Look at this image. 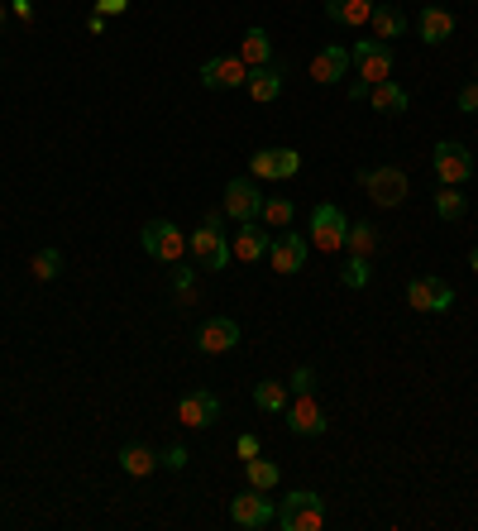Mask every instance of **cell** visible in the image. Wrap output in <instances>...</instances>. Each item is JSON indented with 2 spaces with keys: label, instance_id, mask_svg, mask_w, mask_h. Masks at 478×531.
I'll list each match as a JSON object with an SVG mask.
<instances>
[{
  "label": "cell",
  "instance_id": "cell-24",
  "mask_svg": "<svg viewBox=\"0 0 478 531\" xmlns=\"http://www.w3.org/2000/svg\"><path fill=\"white\" fill-rule=\"evenodd\" d=\"M373 39H383V44H392V39H402L407 34V15L397 10V5H373Z\"/></svg>",
  "mask_w": 478,
  "mask_h": 531
},
{
  "label": "cell",
  "instance_id": "cell-29",
  "mask_svg": "<svg viewBox=\"0 0 478 531\" xmlns=\"http://www.w3.org/2000/svg\"><path fill=\"white\" fill-rule=\"evenodd\" d=\"M292 216H297V211H292V201H287V197H268V201H263V211H259V221L268 225V230H287Z\"/></svg>",
  "mask_w": 478,
  "mask_h": 531
},
{
  "label": "cell",
  "instance_id": "cell-30",
  "mask_svg": "<svg viewBox=\"0 0 478 531\" xmlns=\"http://www.w3.org/2000/svg\"><path fill=\"white\" fill-rule=\"evenodd\" d=\"M29 273H34L39 283H53V278L63 273V254H58V249H39V254L29 259Z\"/></svg>",
  "mask_w": 478,
  "mask_h": 531
},
{
  "label": "cell",
  "instance_id": "cell-4",
  "mask_svg": "<svg viewBox=\"0 0 478 531\" xmlns=\"http://www.w3.org/2000/svg\"><path fill=\"white\" fill-rule=\"evenodd\" d=\"M431 168L445 187H464V182L474 177V154H469V144H459V139H440L431 149Z\"/></svg>",
  "mask_w": 478,
  "mask_h": 531
},
{
  "label": "cell",
  "instance_id": "cell-3",
  "mask_svg": "<svg viewBox=\"0 0 478 531\" xmlns=\"http://www.w3.org/2000/svg\"><path fill=\"white\" fill-rule=\"evenodd\" d=\"M230 522L249 531H268V527H278V503L263 488H244L239 498H230Z\"/></svg>",
  "mask_w": 478,
  "mask_h": 531
},
{
  "label": "cell",
  "instance_id": "cell-19",
  "mask_svg": "<svg viewBox=\"0 0 478 531\" xmlns=\"http://www.w3.org/2000/svg\"><path fill=\"white\" fill-rule=\"evenodd\" d=\"M230 254H235L239 264H259V259H268V230L254 221H244L239 235L230 240Z\"/></svg>",
  "mask_w": 478,
  "mask_h": 531
},
{
  "label": "cell",
  "instance_id": "cell-14",
  "mask_svg": "<svg viewBox=\"0 0 478 531\" xmlns=\"http://www.w3.org/2000/svg\"><path fill=\"white\" fill-rule=\"evenodd\" d=\"M239 345V321L235 316H206L196 326V350L201 354H225Z\"/></svg>",
  "mask_w": 478,
  "mask_h": 531
},
{
  "label": "cell",
  "instance_id": "cell-13",
  "mask_svg": "<svg viewBox=\"0 0 478 531\" xmlns=\"http://www.w3.org/2000/svg\"><path fill=\"white\" fill-rule=\"evenodd\" d=\"M407 307L412 311H450L455 307V288L445 278H412L407 283Z\"/></svg>",
  "mask_w": 478,
  "mask_h": 531
},
{
  "label": "cell",
  "instance_id": "cell-12",
  "mask_svg": "<svg viewBox=\"0 0 478 531\" xmlns=\"http://www.w3.org/2000/svg\"><path fill=\"white\" fill-rule=\"evenodd\" d=\"M306 254H311V240L297 230H278V240H268V264L278 273H302Z\"/></svg>",
  "mask_w": 478,
  "mask_h": 531
},
{
  "label": "cell",
  "instance_id": "cell-8",
  "mask_svg": "<svg viewBox=\"0 0 478 531\" xmlns=\"http://www.w3.org/2000/svg\"><path fill=\"white\" fill-rule=\"evenodd\" d=\"M359 187L369 192L378 206H402L407 201V173L402 168H359Z\"/></svg>",
  "mask_w": 478,
  "mask_h": 531
},
{
  "label": "cell",
  "instance_id": "cell-40",
  "mask_svg": "<svg viewBox=\"0 0 478 531\" xmlns=\"http://www.w3.org/2000/svg\"><path fill=\"white\" fill-rule=\"evenodd\" d=\"M0 29H5V5H0Z\"/></svg>",
  "mask_w": 478,
  "mask_h": 531
},
{
  "label": "cell",
  "instance_id": "cell-36",
  "mask_svg": "<svg viewBox=\"0 0 478 531\" xmlns=\"http://www.w3.org/2000/svg\"><path fill=\"white\" fill-rule=\"evenodd\" d=\"M187 460H192V455H187V445H173V450L163 455V465H168V469H187Z\"/></svg>",
  "mask_w": 478,
  "mask_h": 531
},
{
  "label": "cell",
  "instance_id": "cell-28",
  "mask_svg": "<svg viewBox=\"0 0 478 531\" xmlns=\"http://www.w3.org/2000/svg\"><path fill=\"white\" fill-rule=\"evenodd\" d=\"M345 249H349V254H364V259H369L373 249H378V225L354 221V225H349V235H345Z\"/></svg>",
  "mask_w": 478,
  "mask_h": 531
},
{
  "label": "cell",
  "instance_id": "cell-35",
  "mask_svg": "<svg viewBox=\"0 0 478 531\" xmlns=\"http://www.w3.org/2000/svg\"><path fill=\"white\" fill-rule=\"evenodd\" d=\"M239 460H254V455H263V445H259V436H239Z\"/></svg>",
  "mask_w": 478,
  "mask_h": 531
},
{
  "label": "cell",
  "instance_id": "cell-17",
  "mask_svg": "<svg viewBox=\"0 0 478 531\" xmlns=\"http://www.w3.org/2000/svg\"><path fill=\"white\" fill-rule=\"evenodd\" d=\"M349 67H354V58H349L345 44H326L316 58H311V77L321 82V87H335L340 77H349Z\"/></svg>",
  "mask_w": 478,
  "mask_h": 531
},
{
  "label": "cell",
  "instance_id": "cell-22",
  "mask_svg": "<svg viewBox=\"0 0 478 531\" xmlns=\"http://www.w3.org/2000/svg\"><path fill=\"white\" fill-rule=\"evenodd\" d=\"M369 106H373L378 115H407L412 96H407V91H402V87H397V82L388 77V82H378V87L369 91Z\"/></svg>",
  "mask_w": 478,
  "mask_h": 531
},
{
  "label": "cell",
  "instance_id": "cell-2",
  "mask_svg": "<svg viewBox=\"0 0 478 531\" xmlns=\"http://www.w3.org/2000/svg\"><path fill=\"white\" fill-rule=\"evenodd\" d=\"M278 527L283 531H321L326 527V498L311 493V488H297L278 503Z\"/></svg>",
  "mask_w": 478,
  "mask_h": 531
},
{
  "label": "cell",
  "instance_id": "cell-38",
  "mask_svg": "<svg viewBox=\"0 0 478 531\" xmlns=\"http://www.w3.org/2000/svg\"><path fill=\"white\" fill-rule=\"evenodd\" d=\"M130 0H96V15H125Z\"/></svg>",
  "mask_w": 478,
  "mask_h": 531
},
{
  "label": "cell",
  "instance_id": "cell-5",
  "mask_svg": "<svg viewBox=\"0 0 478 531\" xmlns=\"http://www.w3.org/2000/svg\"><path fill=\"white\" fill-rule=\"evenodd\" d=\"M345 235H349V216L340 206L321 201V206L311 211V235H306V240L316 244L321 254H340V249H345Z\"/></svg>",
  "mask_w": 478,
  "mask_h": 531
},
{
  "label": "cell",
  "instance_id": "cell-39",
  "mask_svg": "<svg viewBox=\"0 0 478 531\" xmlns=\"http://www.w3.org/2000/svg\"><path fill=\"white\" fill-rule=\"evenodd\" d=\"M469 268H474V273H478V249H474V254H469Z\"/></svg>",
  "mask_w": 478,
  "mask_h": 531
},
{
  "label": "cell",
  "instance_id": "cell-18",
  "mask_svg": "<svg viewBox=\"0 0 478 531\" xmlns=\"http://www.w3.org/2000/svg\"><path fill=\"white\" fill-rule=\"evenodd\" d=\"M283 77H287L283 63H263V67H249V82H244V87H249L254 101L268 106V101H278V96H283Z\"/></svg>",
  "mask_w": 478,
  "mask_h": 531
},
{
  "label": "cell",
  "instance_id": "cell-33",
  "mask_svg": "<svg viewBox=\"0 0 478 531\" xmlns=\"http://www.w3.org/2000/svg\"><path fill=\"white\" fill-rule=\"evenodd\" d=\"M287 393H292V398H297V393H316V369H311V364H297L292 378H287Z\"/></svg>",
  "mask_w": 478,
  "mask_h": 531
},
{
  "label": "cell",
  "instance_id": "cell-41",
  "mask_svg": "<svg viewBox=\"0 0 478 531\" xmlns=\"http://www.w3.org/2000/svg\"><path fill=\"white\" fill-rule=\"evenodd\" d=\"M0 67H5V58H0Z\"/></svg>",
  "mask_w": 478,
  "mask_h": 531
},
{
  "label": "cell",
  "instance_id": "cell-10",
  "mask_svg": "<svg viewBox=\"0 0 478 531\" xmlns=\"http://www.w3.org/2000/svg\"><path fill=\"white\" fill-rule=\"evenodd\" d=\"M249 82V67L239 53H220V58H206L201 63V87L206 91H230V87H244Z\"/></svg>",
  "mask_w": 478,
  "mask_h": 531
},
{
  "label": "cell",
  "instance_id": "cell-6",
  "mask_svg": "<svg viewBox=\"0 0 478 531\" xmlns=\"http://www.w3.org/2000/svg\"><path fill=\"white\" fill-rule=\"evenodd\" d=\"M263 192H259V182L254 177H230L225 182V201H220V211H225V221H259V211H263Z\"/></svg>",
  "mask_w": 478,
  "mask_h": 531
},
{
  "label": "cell",
  "instance_id": "cell-27",
  "mask_svg": "<svg viewBox=\"0 0 478 531\" xmlns=\"http://www.w3.org/2000/svg\"><path fill=\"white\" fill-rule=\"evenodd\" d=\"M244 474H249V488H278V479H283V469L273 465V460H263V455H254V460H244Z\"/></svg>",
  "mask_w": 478,
  "mask_h": 531
},
{
  "label": "cell",
  "instance_id": "cell-9",
  "mask_svg": "<svg viewBox=\"0 0 478 531\" xmlns=\"http://www.w3.org/2000/svg\"><path fill=\"white\" fill-rule=\"evenodd\" d=\"M349 58L359 67V82H369V87H378V82L392 77V44H383V39H359Z\"/></svg>",
  "mask_w": 478,
  "mask_h": 531
},
{
  "label": "cell",
  "instance_id": "cell-1",
  "mask_svg": "<svg viewBox=\"0 0 478 531\" xmlns=\"http://www.w3.org/2000/svg\"><path fill=\"white\" fill-rule=\"evenodd\" d=\"M187 254H192L201 268H230L235 264L230 240H225V211H211V216L187 235Z\"/></svg>",
  "mask_w": 478,
  "mask_h": 531
},
{
  "label": "cell",
  "instance_id": "cell-21",
  "mask_svg": "<svg viewBox=\"0 0 478 531\" xmlns=\"http://www.w3.org/2000/svg\"><path fill=\"white\" fill-rule=\"evenodd\" d=\"M416 34H421V44H445L450 34H455V15L450 10H440V5H426L421 10V20H416Z\"/></svg>",
  "mask_w": 478,
  "mask_h": 531
},
{
  "label": "cell",
  "instance_id": "cell-16",
  "mask_svg": "<svg viewBox=\"0 0 478 531\" xmlns=\"http://www.w3.org/2000/svg\"><path fill=\"white\" fill-rule=\"evenodd\" d=\"M249 173L254 177H297L302 173V154H297V149H259V154H249Z\"/></svg>",
  "mask_w": 478,
  "mask_h": 531
},
{
  "label": "cell",
  "instance_id": "cell-31",
  "mask_svg": "<svg viewBox=\"0 0 478 531\" xmlns=\"http://www.w3.org/2000/svg\"><path fill=\"white\" fill-rule=\"evenodd\" d=\"M464 211H469V201H464V192H455V187H445V192L435 197V216H440V221H464Z\"/></svg>",
  "mask_w": 478,
  "mask_h": 531
},
{
  "label": "cell",
  "instance_id": "cell-15",
  "mask_svg": "<svg viewBox=\"0 0 478 531\" xmlns=\"http://www.w3.org/2000/svg\"><path fill=\"white\" fill-rule=\"evenodd\" d=\"M287 426H292V436H326V412L316 407V393H297V398L287 402Z\"/></svg>",
  "mask_w": 478,
  "mask_h": 531
},
{
  "label": "cell",
  "instance_id": "cell-23",
  "mask_svg": "<svg viewBox=\"0 0 478 531\" xmlns=\"http://www.w3.org/2000/svg\"><path fill=\"white\" fill-rule=\"evenodd\" d=\"M326 15L345 29H359L373 20V0H326Z\"/></svg>",
  "mask_w": 478,
  "mask_h": 531
},
{
  "label": "cell",
  "instance_id": "cell-25",
  "mask_svg": "<svg viewBox=\"0 0 478 531\" xmlns=\"http://www.w3.org/2000/svg\"><path fill=\"white\" fill-rule=\"evenodd\" d=\"M239 58H244V67H263V63H273V39H268V29H249L244 39H239Z\"/></svg>",
  "mask_w": 478,
  "mask_h": 531
},
{
  "label": "cell",
  "instance_id": "cell-7",
  "mask_svg": "<svg viewBox=\"0 0 478 531\" xmlns=\"http://www.w3.org/2000/svg\"><path fill=\"white\" fill-rule=\"evenodd\" d=\"M139 240H144V254L158 264H182V254H187V235L173 221H149L139 230Z\"/></svg>",
  "mask_w": 478,
  "mask_h": 531
},
{
  "label": "cell",
  "instance_id": "cell-32",
  "mask_svg": "<svg viewBox=\"0 0 478 531\" xmlns=\"http://www.w3.org/2000/svg\"><path fill=\"white\" fill-rule=\"evenodd\" d=\"M369 278H373L369 259H364V254H349L345 268H340V283H345V288H369Z\"/></svg>",
  "mask_w": 478,
  "mask_h": 531
},
{
  "label": "cell",
  "instance_id": "cell-34",
  "mask_svg": "<svg viewBox=\"0 0 478 531\" xmlns=\"http://www.w3.org/2000/svg\"><path fill=\"white\" fill-rule=\"evenodd\" d=\"M173 292L182 307H196V283H192V268H177L173 273Z\"/></svg>",
  "mask_w": 478,
  "mask_h": 531
},
{
  "label": "cell",
  "instance_id": "cell-20",
  "mask_svg": "<svg viewBox=\"0 0 478 531\" xmlns=\"http://www.w3.org/2000/svg\"><path fill=\"white\" fill-rule=\"evenodd\" d=\"M158 465H163V455H158L153 445H144V441L120 445V469H125L130 479H149V474H153Z\"/></svg>",
  "mask_w": 478,
  "mask_h": 531
},
{
  "label": "cell",
  "instance_id": "cell-26",
  "mask_svg": "<svg viewBox=\"0 0 478 531\" xmlns=\"http://www.w3.org/2000/svg\"><path fill=\"white\" fill-rule=\"evenodd\" d=\"M287 402H292L287 383H278V378H263V383H254V407H259V412H287Z\"/></svg>",
  "mask_w": 478,
  "mask_h": 531
},
{
  "label": "cell",
  "instance_id": "cell-11",
  "mask_svg": "<svg viewBox=\"0 0 478 531\" xmlns=\"http://www.w3.org/2000/svg\"><path fill=\"white\" fill-rule=\"evenodd\" d=\"M177 421H182L187 431H206V426H216V421H220V398H216V393H206V388L182 393V398H177Z\"/></svg>",
  "mask_w": 478,
  "mask_h": 531
},
{
  "label": "cell",
  "instance_id": "cell-37",
  "mask_svg": "<svg viewBox=\"0 0 478 531\" xmlns=\"http://www.w3.org/2000/svg\"><path fill=\"white\" fill-rule=\"evenodd\" d=\"M459 111H464V115L478 111V82H469V87L459 91Z\"/></svg>",
  "mask_w": 478,
  "mask_h": 531
}]
</instances>
